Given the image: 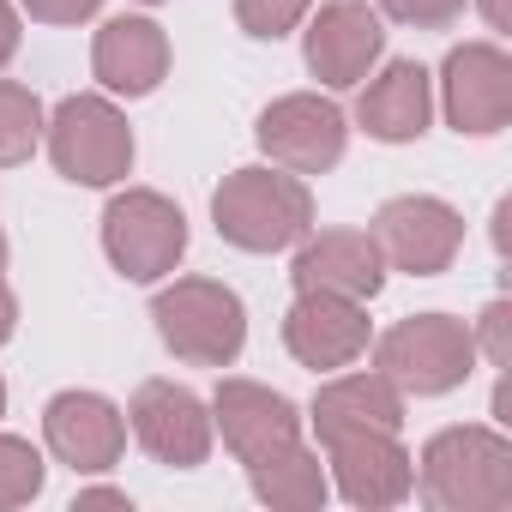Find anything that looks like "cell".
Here are the masks:
<instances>
[{"mask_svg":"<svg viewBox=\"0 0 512 512\" xmlns=\"http://www.w3.org/2000/svg\"><path fill=\"white\" fill-rule=\"evenodd\" d=\"M416 488L434 512H506L512 506V440L482 422L440 428L422 446Z\"/></svg>","mask_w":512,"mask_h":512,"instance_id":"cell-1","label":"cell"},{"mask_svg":"<svg viewBox=\"0 0 512 512\" xmlns=\"http://www.w3.org/2000/svg\"><path fill=\"white\" fill-rule=\"evenodd\" d=\"M211 223L241 253H284L314 229V193L302 175H290L278 163L272 169L247 163V169L223 175V187L211 193Z\"/></svg>","mask_w":512,"mask_h":512,"instance_id":"cell-2","label":"cell"},{"mask_svg":"<svg viewBox=\"0 0 512 512\" xmlns=\"http://www.w3.org/2000/svg\"><path fill=\"white\" fill-rule=\"evenodd\" d=\"M157 338L187 368H229L247 344V308L217 278H175L151 302Z\"/></svg>","mask_w":512,"mask_h":512,"instance_id":"cell-3","label":"cell"},{"mask_svg":"<svg viewBox=\"0 0 512 512\" xmlns=\"http://www.w3.org/2000/svg\"><path fill=\"white\" fill-rule=\"evenodd\" d=\"M476 338L452 314H410L392 332L374 338V368L404 398H446L476 374Z\"/></svg>","mask_w":512,"mask_h":512,"instance_id":"cell-4","label":"cell"},{"mask_svg":"<svg viewBox=\"0 0 512 512\" xmlns=\"http://www.w3.org/2000/svg\"><path fill=\"white\" fill-rule=\"evenodd\" d=\"M43 139H49L55 169L67 181H79V187H115V181L133 175V127L97 91L61 97L55 115L43 121Z\"/></svg>","mask_w":512,"mask_h":512,"instance_id":"cell-5","label":"cell"},{"mask_svg":"<svg viewBox=\"0 0 512 512\" xmlns=\"http://www.w3.org/2000/svg\"><path fill=\"white\" fill-rule=\"evenodd\" d=\"M103 253L127 284H163L187 253V217L157 187H127L103 211Z\"/></svg>","mask_w":512,"mask_h":512,"instance_id":"cell-6","label":"cell"},{"mask_svg":"<svg viewBox=\"0 0 512 512\" xmlns=\"http://www.w3.org/2000/svg\"><path fill=\"white\" fill-rule=\"evenodd\" d=\"M260 151L290 169V175H326L344 163V145H350V121L332 97L320 91H290L278 103L260 109V127H253Z\"/></svg>","mask_w":512,"mask_h":512,"instance_id":"cell-7","label":"cell"},{"mask_svg":"<svg viewBox=\"0 0 512 512\" xmlns=\"http://www.w3.org/2000/svg\"><path fill=\"white\" fill-rule=\"evenodd\" d=\"M380 241V260L392 272H410V278H440L452 272L458 260V247H464V217L434 199V193H398L374 211V229Z\"/></svg>","mask_w":512,"mask_h":512,"instance_id":"cell-8","label":"cell"},{"mask_svg":"<svg viewBox=\"0 0 512 512\" xmlns=\"http://www.w3.org/2000/svg\"><path fill=\"white\" fill-rule=\"evenodd\" d=\"M326 446V464H332V488L362 506V512H380V506H398L416 494V458L404 452L398 428H350V434H332L320 440Z\"/></svg>","mask_w":512,"mask_h":512,"instance_id":"cell-9","label":"cell"},{"mask_svg":"<svg viewBox=\"0 0 512 512\" xmlns=\"http://www.w3.org/2000/svg\"><path fill=\"white\" fill-rule=\"evenodd\" d=\"M127 428H133V440H139L157 464H169V470H199V464L211 458V440H217L211 404H205L199 392L175 386V380H145V386L133 392V404H127Z\"/></svg>","mask_w":512,"mask_h":512,"instance_id":"cell-10","label":"cell"},{"mask_svg":"<svg viewBox=\"0 0 512 512\" xmlns=\"http://www.w3.org/2000/svg\"><path fill=\"white\" fill-rule=\"evenodd\" d=\"M386 55V25L368 0H326L302 31V61L326 91L362 85Z\"/></svg>","mask_w":512,"mask_h":512,"instance_id":"cell-11","label":"cell"},{"mask_svg":"<svg viewBox=\"0 0 512 512\" xmlns=\"http://www.w3.org/2000/svg\"><path fill=\"white\" fill-rule=\"evenodd\" d=\"M440 109L452 133L494 139L512 121V61L500 43H458L440 67Z\"/></svg>","mask_w":512,"mask_h":512,"instance_id":"cell-12","label":"cell"},{"mask_svg":"<svg viewBox=\"0 0 512 512\" xmlns=\"http://www.w3.org/2000/svg\"><path fill=\"white\" fill-rule=\"evenodd\" d=\"M374 344L368 326V302L350 296H320V290H296L290 314H284V350L314 368V374H338L350 362H362Z\"/></svg>","mask_w":512,"mask_h":512,"instance_id":"cell-13","label":"cell"},{"mask_svg":"<svg viewBox=\"0 0 512 512\" xmlns=\"http://www.w3.org/2000/svg\"><path fill=\"white\" fill-rule=\"evenodd\" d=\"M43 440L55 452V464L79 470V476H103L121 464L127 452V410L109 404L103 392H55L43 404Z\"/></svg>","mask_w":512,"mask_h":512,"instance_id":"cell-14","label":"cell"},{"mask_svg":"<svg viewBox=\"0 0 512 512\" xmlns=\"http://www.w3.org/2000/svg\"><path fill=\"white\" fill-rule=\"evenodd\" d=\"M211 428L223 434V446L235 452V464H260L284 446L302 440V410L260 386V380H217L211 392Z\"/></svg>","mask_w":512,"mask_h":512,"instance_id":"cell-15","label":"cell"},{"mask_svg":"<svg viewBox=\"0 0 512 512\" xmlns=\"http://www.w3.org/2000/svg\"><path fill=\"white\" fill-rule=\"evenodd\" d=\"M296 290H320V296H350V302H374L386 290V260L380 241L368 229H308L296 241V266H290Z\"/></svg>","mask_w":512,"mask_h":512,"instance_id":"cell-16","label":"cell"},{"mask_svg":"<svg viewBox=\"0 0 512 512\" xmlns=\"http://www.w3.org/2000/svg\"><path fill=\"white\" fill-rule=\"evenodd\" d=\"M356 121L380 145L422 139L428 121H434V79H428V67L422 61H386L380 73H368V85L356 97Z\"/></svg>","mask_w":512,"mask_h":512,"instance_id":"cell-17","label":"cell"},{"mask_svg":"<svg viewBox=\"0 0 512 512\" xmlns=\"http://www.w3.org/2000/svg\"><path fill=\"white\" fill-rule=\"evenodd\" d=\"M91 73L103 79L109 97H151L169 79V37L157 19H109L91 43Z\"/></svg>","mask_w":512,"mask_h":512,"instance_id":"cell-18","label":"cell"},{"mask_svg":"<svg viewBox=\"0 0 512 512\" xmlns=\"http://www.w3.org/2000/svg\"><path fill=\"white\" fill-rule=\"evenodd\" d=\"M314 434H350V428H404V392L374 368V374H338L314 392Z\"/></svg>","mask_w":512,"mask_h":512,"instance_id":"cell-19","label":"cell"},{"mask_svg":"<svg viewBox=\"0 0 512 512\" xmlns=\"http://www.w3.org/2000/svg\"><path fill=\"white\" fill-rule=\"evenodd\" d=\"M247 482H253V494H260L266 506H278V512H320L326 494H332L320 452H308L302 440L284 446V452H272V458H260V464H247Z\"/></svg>","mask_w":512,"mask_h":512,"instance_id":"cell-20","label":"cell"},{"mask_svg":"<svg viewBox=\"0 0 512 512\" xmlns=\"http://www.w3.org/2000/svg\"><path fill=\"white\" fill-rule=\"evenodd\" d=\"M43 103H37V91L31 85H19V79H0V163H31V151L43 145Z\"/></svg>","mask_w":512,"mask_h":512,"instance_id":"cell-21","label":"cell"},{"mask_svg":"<svg viewBox=\"0 0 512 512\" xmlns=\"http://www.w3.org/2000/svg\"><path fill=\"white\" fill-rule=\"evenodd\" d=\"M43 476H49V464H43V452H37L31 440L0 434V512L31 506V500L43 494Z\"/></svg>","mask_w":512,"mask_h":512,"instance_id":"cell-22","label":"cell"},{"mask_svg":"<svg viewBox=\"0 0 512 512\" xmlns=\"http://www.w3.org/2000/svg\"><path fill=\"white\" fill-rule=\"evenodd\" d=\"M308 13H314V0H235V25L247 37H260V43L290 37Z\"/></svg>","mask_w":512,"mask_h":512,"instance_id":"cell-23","label":"cell"},{"mask_svg":"<svg viewBox=\"0 0 512 512\" xmlns=\"http://www.w3.org/2000/svg\"><path fill=\"white\" fill-rule=\"evenodd\" d=\"M374 7L392 25H410V31H446V25L464 19V0H374Z\"/></svg>","mask_w":512,"mask_h":512,"instance_id":"cell-24","label":"cell"},{"mask_svg":"<svg viewBox=\"0 0 512 512\" xmlns=\"http://www.w3.org/2000/svg\"><path fill=\"white\" fill-rule=\"evenodd\" d=\"M506 320H512V308H506V302H488V314L470 326V338H476V356H488L494 368H506Z\"/></svg>","mask_w":512,"mask_h":512,"instance_id":"cell-25","label":"cell"},{"mask_svg":"<svg viewBox=\"0 0 512 512\" xmlns=\"http://www.w3.org/2000/svg\"><path fill=\"white\" fill-rule=\"evenodd\" d=\"M19 7H25L37 25H85V19H97L103 0H19Z\"/></svg>","mask_w":512,"mask_h":512,"instance_id":"cell-26","label":"cell"},{"mask_svg":"<svg viewBox=\"0 0 512 512\" xmlns=\"http://www.w3.org/2000/svg\"><path fill=\"white\" fill-rule=\"evenodd\" d=\"M19 13H13V0H0V67H7L13 55H19Z\"/></svg>","mask_w":512,"mask_h":512,"instance_id":"cell-27","label":"cell"},{"mask_svg":"<svg viewBox=\"0 0 512 512\" xmlns=\"http://www.w3.org/2000/svg\"><path fill=\"white\" fill-rule=\"evenodd\" d=\"M73 506H79V512H85V506H127V494H121V488H79Z\"/></svg>","mask_w":512,"mask_h":512,"instance_id":"cell-28","label":"cell"},{"mask_svg":"<svg viewBox=\"0 0 512 512\" xmlns=\"http://www.w3.org/2000/svg\"><path fill=\"white\" fill-rule=\"evenodd\" d=\"M476 7H482L488 31H512V0H476Z\"/></svg>","mask_w":512,"mask_h":512,"instance_id":"cell-29","label":"cell"},{"mask_svg":"<svg viewBox=\"0 0 512 512\" xmlns=\"http://www.w3.org/2000/svg\"><path fill=\"white\" fill-rule=\"evenodd\" d=\"M13 326H19V302H13V290H7V278H0V344L13 338Z\"/></svg>","mask_w":512,"mask_h":512,"instance_id":"cell-30","label":"cell"},{"mask_svg":"<svg viewBox=\"0 0 512 512\" xmlns=\"http://www.w3.org/2000/svg\"><path fill=\"white\" fill-rule=\"evenodd\" d=\"M0 272H7V235H0Z\"/></svg>","mask_w":512,"mask_h":512,"instance_id":"cell-31","label":"cell"},{"mask_svg":"<svg viewBox=\"0 0 512 512\" xmlns=\"http://www.w3.org/2000/svg\"><path fill=\"white\" fill-rule=\"evenodd\" d=\"M0 416H7V380H0Z\"/></svg>","mask_w":512,"mask_h":512,"instance_id":"cell-32","label":"cell"},{"mask_svg":"<svg viewBox=\"0 0 512 512\" xmlns=\"http://www.w3.org/2000/svg\"><path fill=\"white\" fill-rule=\"evenodd\" d=\"M145 7H163V0H145Z\"/></svg>","mask_w":512,"mask_h":512,"instance_id":"cell-33","label":"cell"}]
</instances>
